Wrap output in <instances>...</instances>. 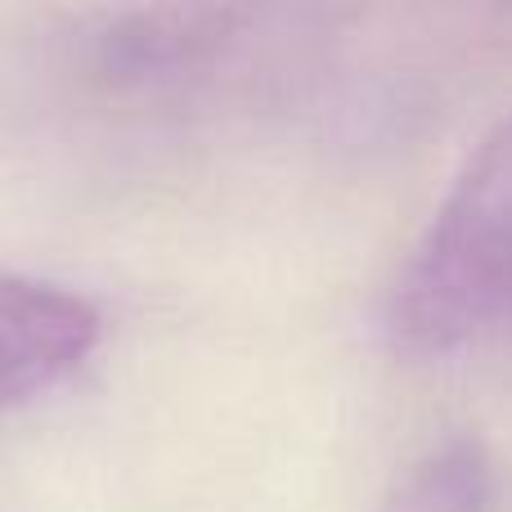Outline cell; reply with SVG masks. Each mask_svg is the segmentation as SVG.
Returning a JSON list of instances; mask_svg holds the SVG:
<instances>
[{"instance_id": "6da1fadb", "label": "cell", "mask_w": 512, "mask_h": 512, "mask_svg": "<svg viewBox=\"0 0 512 512\" xmlns=\"http://www.w3.org/2000/svg\"><path fill=\"white\" fill-rule=\"evenodd\" d=\"M512 310V122L477 153L432 216L391 297L409 351H454Z\"/></svg>"}, {"instance_id": "7a4b0ae2", "label": "cell", "mask_w": 512, "mask_h": 512, "mask_svg": "<svg viewBox=\"0 0 512 512\" xmlns=\"http://www.w3.org/2000/svg\"><path fill=\"white\" fill-rule=\"evenodd\" d=\"M99 342V310L86 297L27 274H0V405L63 382Z\"/></svg>"}, {"instance_id": "3957f363", "label": "cell", "mask_w": 512, "mask_h": 512, "mask_svg": "<svg viewBox=\"0 0 512 512\" xmlns=\"http://www.w3.org/2000/svg\"><path fill=\"white\" fill-rule=\"evenodd\" d=\"M477 481H481V468L468 454H459V459L445 454V459H436L432 468L409 481L396 512H468L477 504Z\"/></svg>"}]
</instances>
